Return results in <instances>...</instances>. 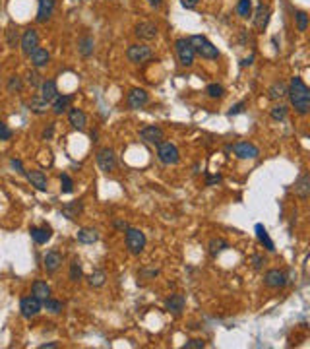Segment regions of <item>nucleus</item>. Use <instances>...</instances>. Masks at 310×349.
<instances>
[{
    "label": "nucleus",
    "mask_w": 310,
    "mask_h": 349,
    "mask_svg": "<svg viewBox=\"0 0 310 349\" xmlns=\"http://www.w3.org/2000/svg\"><path fill=\"white\" fill-rule=\"evenodd\" d=\"M287 97L299 115H307L310 111V90L309 86L303 82V78H299V76L291 78V84L287 88Z\"/></svg>",
    "instance_id": "nucleus-1"
},
{
    "label": "nucleus",
    "mask_w": 310,
    "mask_h": 349,
    "mask_svg": "<svg viewBox=\"0 0 310 349\" xmlns=\"http://www.w3.org/2000/svg\"><path fill=\"white\" fill-rule=\"evenodd\" d=\"M188 43L192 45L194 52L200 54L202 58H206V60H215V58H219L217 47L213 45L207 37H204V35H192V37H188Z\"/></svg>",
    "instance_id": "nucleus-2"
},
{
    "label": "nucleus",
    "mask_w": 310,
    "mask_h": 349,
    "mask_svg": "<svg viewBox=\"0 0 310 349\" xmlns=\"http://www.w3.org/2000/svg\"><path fill=\"white\" fill-rule=\"evenodd\" d=\"M124 233H126V247H128L130 254L134 256L142 254L144 249H146V243H148L146 235L140 231V229H134V227H128Z\"/></svg>",
    "instance_id": "nucleus-3"
},
{
    "label": "nucleus",
    "mask_w": 310,
    "mask_h": 349,
    "mask_svg": "<svg viewBox=\"0 0 310 349\" xmlns=\"http://www.w3.org/2000/svg\"><path fill=\"white\" fill-rule=\"evenodd\" d=\"M175 50H177L178 62H180L184 68H190V66L194 64V56H196V52H194L192 45L188 43V39H184V37L177 39V41H175Z\"/></svg>",
    "instance_id": "nucleus-4"
},
{
    "label": "nucleus",
    "mask_w": 310,
    "mask_h": 349,
    "mask_svg": "<svg viewBox=\"0 0 310 349\" xmlns=\"http://www.w3.org/2000/svg\"><path fill=\"white\" fill-rule=\"evenodd\" d=\"M157 157L165 165H177L178 159H180V153H178V148L175 144L161 142V144H157Z\"/></svg>",
    "instance_id": "nucleus-5"
},
{
    "label": "nucleus",
    "mask_w": 310,
    "mask_h": 349,
    "mask_svg": "<svg viewBox=\"0 0 310 349\" xmlns=\"http://www.w3.org/2000/svg\"><path fill=\"white\" fill-rule=\"evenodd\" d=\"M126 58L132 64H142L152 58V49L148 45H130L126 49Z\"/></svg>",
    "instance_id": "nucleus-6"
},
{
    "label": "nucleus",
    "mask_w": 310,
    "mask_h": 349,
    "mask_svg": "<svg viewBox=\"0 0 310 349\" xmlns=\"http://www.w3.org/2000/svg\"><path fill=\"white\" fill-rule=\"evenodd\" d=\"M41 306H43V302H41V299H37L35 295L23 297L22 302H20L22 316L23 318H33V316H37V314L41 312Z\"/></svg>",
    "instance_id": "nucleus-7"
},
{
    "label": "nucleus",
    "mask_w": 310,
    "mask_h": 349,
    "mask_svg": "<svg viewBox=\"0 0 310 349\" xmlns=\"http://www.w3.org/2000/svg\"><path fill=\"white\" fill-rule=\"evenodd\" d=\"M97 165H99V169L103 173L114 171V167H116V155H114V151H112L111 148H103V150L97 151Z\"/></svg>",
    "instance_id": "nucleus-8"
},
{
    "label": "nucleus",
    "mask_w": 310,
    "mask_h": 349,
    "mask_svg": "<svg viewBox=\"0 0 310 349\" xmlns=\"http://www.w3.org/2000/svg\"><path fill=\"white\" fill-rule=\"evenodd\" d=\"M140 138L144 140V142H148V144H155L157 146V144H161L165 140V132L157 124H148V126H144L140 130Z\"/></svg>",
    "instance_id": "nucleus-9"
},
{
    "label": "nucleus",
    "mask_w": 310,
    "mask_h": 349,
    "mask_svg": "<svg viewBox=\"0 0 310 349\" xmlns=\"http://www.w3.org/2000/svg\"><path fill=\"white\" fill-rule=\"evenodd\" d=\"M148 101H150V95H148L146 90H142V88H134V90H130L128 97H126L128 107L134 109V111H138V109L146 107V105H148Z\"/></svg>",
    "instance_id": "nucleus-10"
},
{
    "label": "nucleus",
    "mask_w": 310,
    "mask_h": 349,
    "mask_svg": "<svg viewBox=\"0 0 310 349\" xmlns=\"http://www.w3.org/2000/svg\"><path fill=\"white\" fill-rule=\"evenodd\" d=\"M264 283H266L267 287H271V289H279V287H285V285H287V276H285L283 270L273 268V270H267L266 272Z\"/></svg>",
    "instance_id": "nucleus-11"
},
{
    "label": "nucleus",
    "mask_w": 310,
    "mask_h": 349,
    "mask_svg": "<svg viewBox=\"0 0 310 349\" xmlns=\"http://www.w3.org/2000/svg\"><path fill=\"white\" fill-rule=\"evenodd\" d=\"M233 150L239 159H256L260 155V150L250 142H239V144H235Z\"/></svg>",
    "instance_id": "nucleus-12"
},
{
    "label": "nucleus",
    "mask_w": 310,
    "mask_h": 349,
    "mask_svg": "<svg viewBox=\"0 0 310 349\" xmlns=\"http://www.w3.org/2000/svg\"><path fill=\"white\" fill-rule=\"evenodd\" d=\"M269 16H271L269 6L264 4V2H260L258 8H256V12H254V27L258 31H264L267 27V23H269Z\"/></svg>",
    "instance_id": "nucleus-13"
},
{
    "label": "nucleus",
    "mask_w": 310,
    "mask_h": 349,
    "mask_svg": "<svg viewBox=\"0 0 310 349\" xmlns=\"http://www.w3.org/2000/svg\"><path fill=\"white\" fill-rule=\"evenodd\" d=\"M39 47V35L35 29H25L22 33V50L23 54H31L35 49Z\"/></svg>",
    "instance_id": "nucleus-14"
},
{
    "label": "nucleus",
    "mask_w": 310,
    "mask_h": 349,
    "mask_svg": "<svg viewBox=\"0 0 310 349\" xmlns=\"http://www.w3.org/2000/svg\"><path fill=\"white\" fill-rule=\"evenodd\" d=\"M68 122L72 124V128H76V130H84L86 124H88V116H86V113H84L82 109L72 107V109L68 111Z\"/></svg>",
    "instance_id": "nucleus-15"
},
{
    "label": "nucleus",
    "mask_w": 310,
    "mask_h": 349,
    "mask_svg": "<svg viewBox=\"0 0 310 349\" xmlns=\"http://www.w3.org/2000/svg\"><path fill=\"white\" fill-rule=\"evenodd\" d=\"M157 33H159V29H157V25L152 22H142L136 25V35L140 37V39H144V41H152L157 37Z\"/></svg>",
    "instance_id": "nucleus-16"
},
{
    "label": "nucleus",
    "mask_w": 310,
    "mask_h": 349,
    "mask_svg": "<svg viewBox=\"0 0 310 349\" xmlns=\"http://www.w3.org/2000/svg\"><path fill=\"white\" fill-rule=\"evenodd\" d=\"M60 266H62V254H60V252L51 250V252H47V254H45L43 268H45V272H47V274H54Z\"/></svg>",
    "instance_id": "nucleus-17"
},
{
    "label": "nucleus",
    "mask_w": 310,
    "mask_h": 349,
    "mask_svg": "<svg viewBox=\"0 0 310 349\" xmlns=\"http://www.w3.org/2000/svg\"><path fill=\"white\" fill-rule=\"evenodd\" d=\"M184 304H186V299H184V295H171V297H167V301H165V308L169 310V312H173V314H180L182 310H184Z\"/></svg>",
    "instance_id": "nucleus-18"
},
{
    "label": "nucleus",
    "mask_w": 310,
    "mask_h": 349,
    "mask_svg": "<svg viewBox=\"0 0 310 349\" xmlns=\"http://www.w3.org/2000/svg\"><path fill=\"white\" fill-rule=\"evenodd\" d=\"M54 4H56V0H39L37 22L45 23L47 20H51V16H52V12H54Z\"/></svg>",
    "instance_id": "nucleus-19"
},
{
    "label": "nucleus",
    "mask_w": 310,
    "mask_h": 349,
    "mask_svg": "<svg viewBox=\"0 0 310 349\" xmlns=\"http://www.w3.org/2000/svg\"><path fill=\"white\" fill-rule=\"evenodd\" d=\"M295 194L303 200H307L310 194V173H303L299 177V181L295 183Z\"/></svg>",
    "instance_id": "nucleus-20"
},
{
    "label": "nucleus",
    "mask_w": 310,
    "mask_h": 349,
    "mask_svg": "<svg viewBox=\"0 0 310 349\" xmlns=\"http://www.w3.org/2000/svg\"><path fill=\"white\" fill-rule=\"evenodd\" d=\"M25 177L27 181L31 183V186H35L37 190L45 192L49 188V183H47V177H45L41 171H25Z\"/></svg>",
    "instance_id": "nucleus-21"
},
{
    "label": "nucleus",
    "mask_w": 310,
    "mask_h": 349,
    "mask_svg": "<svg viewBox=\"0 0 310 349\" xmlns=\"http://www.w3.org/2000/svg\"><path fill=\"white\" fill-rule=\"evenodd\" d=\"M29 235H31V239H33L37 245H45V243L51 241L52 231H51L49 225H43V227H31V229H29Z\"/></svg>",
    "instance_id": "nucleus-22"
},
{
    "label": "nucleus",
    "mask_w": 310,
    "mask_h": 349,
    "mask_svg": "<svg viewBox=\"0 0 310 349\" xmlns=\"http://www.w3.org/2000/svg\"><path fill=\"white\" fill-rule=\"evenodd\" d=\"M84 211V204L80 202V200H74V202H66L64 206H62V209H60V213L64 215V217H68L70 221H74L80 213Z\"/></svg>",
    "instance_id": "nucleus-23"
},
{
    "label": "nucleus",
    "mask_w": 310,
    "mask_h": 349,
    "mask_svg": "<svg viewBox=\"0 0 310 349\" xmlns=\"http://www.w3.org/2000/svg\"><path fill=\"white\" fill-rule=\"evenodd\" d=\"M29 56H31V64H33L35 68H43V66L49 64V60H51L49 50H47V49H41V47H37Z\"/></svg>",
    "instance_id": "nucleus-24"
},
{
    "label": "nucleus",
    "mask_w": 310,
    "mask_h": 349,
    "mask_svg": "<svg viewBox=\"0 0 310 349\" xmlns=\"http://www.w3.org/2000/svg\"><path fill=\"white\" fill-rule=\"evenodd\" d=\"M267 97H269L271 101H279V99L287 97V86H285V82H281V80L273 82V84L269 86V90H267Z\"/></svg>",
    "instance_id": "nucleus-25"
},
{
    "label": "nucleus",
    "mask_w": 310,
    "mask_h": 349,
    "mask_svg": "<svg viewBox=\"0 0 310 349\" xmlns=\"http://www.w3.org/2000/svg\"><path fill=\"white\" fill-rule=\"evenodd\" d=\"M76 237H78V243H82V245H93L99 241V233L93 227H82Z\"/></svg>",
    "instance_id": "nucleus-26"
},
{
    "label": "nucleus",
    "mask_w": 310,
    "mask_h": 349,
    "mask_svg": "<svg viewBox=\"0 0 310 349\" xmlns=\"http://www.w3.org/2000/svg\"><path fill=\"white\" fill-rule=\"evenodd\" d=\"M254 231H256V237H258L260 245H264V249H266V250L273 252V250H275V245H273V241L269 239V235H267V229H266V227H264L262 223H256Z\"/></svg>",
    "instance_id": "nucleus-27"
},
{
    "label": "nucleus",
    "mask_w": 310,
    "mask_h": 349,
    "mask_svg": "<svg viewBox=\"0 0 310 349\" xmlns=\"http://www.w3.org/2000/svg\"><path fill=\"white\" fill-rule=\"evenodd\" d=\"M41 97H43L45 101H54L56 97H58V90H56V84L52 82V80H47L41 84Z\"/></svg>",
    "instance_id": "nucleus-28"
},
{
    "label": "nucleus",
    "mask_w": 310,
    "mask_h": 349,
    "mask_svg": "<svg viewBox=\"0 0 310 349\" xmlns=\"http://www.w3.org/2000/svg\"><path fill=\"white\" fill-rule=\"evenodd\" d=\"M29 109L35 113V115H43L49 111V101H45L41 95H33L31 101H29Z\"/></svg>",
    "instance_id": "nucleus-29"
},
{
    "label": "nucleus",
    "mask_w": 310,
    "mask_h": 349,
    "mask_svg": "<svg viewBox=\"0 0 310 349\" xmlns=\"http://www.w3.org/2000/svg\"><path fill=\"white\" fill-rule=\"evenodd\" d=\"M72 99H74L72 95H58V97L52 101V113H54V115H62L68 109V105H70Z\"/></svg>",
    "instance_id": "nucleus-30"
},
{
    "label": "nucleus",
    "mask_w": 310,
    "mask_h": 349,
    "mask_svg": "<svg viewBox=\"0 0 310 349\" xmlns=\"http://www.w3.org/2000/svg\"><path fill=\"white\" fill-rule=\"evenodd\" d=\"M33 295L37 297V299H41L45 301L49 295H51V287L47 285V281H41V279H37V281H33Z\"/></svg>",
    "instance_id": "nucleus-31"
},
{
    "label": "nucleus",
    "mask_w": 310,
    "mask_h": 349,
    "mask_svg": "<svg viewBox=\"0 0 310 349\" xmlns=\"http://www.w3.org/2000/svg\"><path fill=\"white\" fill-rule=\"evenodd\" d=\"M78 50H80L82 56H91V54H93V39H91L89 35L82 37V39L78 41Z\"/></svg>",
    "instance_id": "nucleus-32"
},
{
    "label": "nucleus",
    "mask_w": 310,
    "mask_h": 349,
    "mask_svg": "<svg viewBox=\"0 0 310 349\" xmlns=\"http://www.w3.org/2000/svg\"><path fill=\"white\" fill-rule=\"evenodd\" d=\"M225 249H229V243L225 239H211L209 241V254L217 256L219 252H223Z\"/></svg>",
    "instance_id": "nucleus-33"
},
{
    "label": "nucleus",
    "mask_w": 310,
    "mask_h": 349,
    "mask_svg": "<svg viewBox=\"0 0 310 349\" xmlns=\"http://www.w3.org/2000/svg\"><path fill=\"white\" fill-rule=\"evenodd\" d=\"M89 285L91 287H103L105 285V281H107V276H105V272H101V270H95V272H91L89 274Z\"/></svg>",
    "instance_id": "nucleus-34"
},
{
    "label": "nucleus",
    "mask_w": 310,
    "mask_h": 349,
    "mask_svg": "<svg viewBox=\"0 0 310 349\" xmlns=\"http://www.w3.org/2000/svg\"><path fill=\"white\" fill-rule=\"evenodd\" d=\"M287 107L285 105H273L271 107V111H269V116H271V120H275V122H281V120H285L287 118Z\"/></svg>",
    "instance_id": "nucleus-35"
},
{
    "label": "nucleus",
    "mask_w": 310,
    "mask_h": 349,
    "mask_svg": "<svg viewBox=\"0 0 310 349\" xmlns=\"http://www.w3.org/2000/svg\"><path fill=\"white\" fill-rule=\"evenodd\" d=\"M237 14H239L241 18L252 16V0H239V2H237Z\"/></svg>",
    "instance_id": "nucleus-36"
},
{
    "label": "nucleus",
    "mask_w": 310,
    "mask_h": 349,
    "mask_svg": "<svg viewBox=\"0 0 310 349\" xmlns=\"http://www.w3.org/2000/svg\"><path fill=\"white\" fill-rule=\"evenodd\" d=\"M295 22H297V29L299 31H307V27H309V14L305 10H299L295 14Z\"/></svg>",
    "instance_id": "nucleus-37"
},
{
    "label": "nucleus",
    "mask_w": 310,
    "mask_h": 349,
    "mask_svg": "<svg viewBox=\"0 0 310 349\" xmlns=\"http://www.w3.org/2000/svg\"><path fill=\"white\" fill-rule=\"evenodd\" d=\"M45 308H47L49 312H52V314H58V312H62V302L47 297V299H45Z\"/></svg>",
    "instance_id": "nucleus-38"
},
{
    "label": "nucleus",
    "mask_w": 310,
    "mask_h": 349,
    "mask_svg": "<svg viewBox=\"0 0 310 349\" xmlns=\"http://www.w3.org/2000/svg\"><path fill=\"white\" fill-rule=\"evenodd\" d=\"M84 276V272H82V264L78 262V260H74L72 264H70V279L72 281H80Z\"/></svg>",
    "instance_id": "nucleus-39"
},
{
    "label": "nucleus",
    "mask_w": 310,
    "mask_h": 349,
    "mask_svg": "<svg viewBox=\"0 0 310 349\" xmlns=\"http://www.w3.org/2000/svg\"><path fill=\"white\" fill-rule=\"evenodd\" d=\"M18 39H20L18 29H16V27H8V29H6V41H8V47L16 49V45H18Z\"/></svg>",
    "instance_id": "nucleus-40"
},
{
    "label": "nucleus",
    "mask_w": 310,
    "mask_h": 349,
    "mask_svg": "<svg viewBox=\"0 0 310 349\" xmlns=\"http://www.w3.org/2000/svg\"><path fill=\"white\" fill-rule=\"evenodd\" d=\"M206 93H207L211 99H219L223 93H225V90H223L221 84H209V86L206 88Z\"/></svg>",
    "instance_id": "nucleus-41"
},
{
    "label": "nucleus",
    "mask_w": 310,
    "mask_h": 349,
    "mask_svg": "<svg viewBox=\"0 0 310 349\" xmlns=\"http://www.w3.org/2000/svg\"><path fill=\"white\" fill-rule=\"evenodd\" d=\"M60 190H62V194H72L74 192V181L68 177L66 173L64 175H60Z\"/></svg>",
    "instance_id": "nucleus-42"
},
{
    "label": "nucleus",
    "mask_w": 310,
    "mask_h": 349,
    "mask_svg": "<svg viewBox=\"0 0 310 349\" xmlns=\"http://www.w3.org/2000/svg\"><path fill=\"white\" fill-rule=\"evenodd\" d=\"M27 84H29L31 88H41V84H43L41 74H39V72H35V70H31V72L27 74Z\"/></svg>",
    "instance_id": "nucleus-43"
},
{
    "label": "nucleus",
    "mask_w": 310,
    "mask_h": 349,
    "mask_svg": "<svg viewBox=\"0 0 310 349\" xmlns=\"http://www.w3.org/2000/svg\"><path fill=\"white\" fill-rule=\"evenodd\" d=\"M22 90V78L20 76H12L8 80V92H20Z\"/></svg>",
    "instance_id": "nucleus-44"
},
{
    "label": "nucleus",
    "mask_w": 310,
    "mask_h": 349,
    "mask_svg": "<svg viewBox=\"0 0 310 349\" xmlns=\"http://www.w3.org/2000/svg\"><path fill=\"white\" fill-rule=\"evenodd\" d=\"M206 348V344L202 342V340H190V342H186L182 349H204Z\"/></svg>",
    "instance_id": "nucleus-45"
},
{
    "label": "nucleus",
    "mask_w": 310,
    "mask_h": 349,
    "mask_svg": "<svg viewBox=\"0 0 310 349\" xmlns=\"http://www.w3.org/2000/svg\"><path fill=\"white\" fill-rule=\"evenodd\" d=\"M250 262H252V268H254V270H262V266H264V256L252 254Z\"/></svg>",
    "instance_id": "nucleus-46"
},
{
    "label": "nucleus",
    "mask_w": 310,
    "mask_h": 349,
    "mask_svg": "<svg viewBox=\"0 0 310 349\" xmlns=\"http://www.w3.org/2000/svg\"><path fill=\"white\" fill-rule=\"evenodd\" d=\"M10 138H12V130H10V126L4 124V122H0V140H10Z\"/></svg>",
    "instance_id": "nucleus-47"
},
{
    "label": "nucleus",
    "mask_w": 310,
    "mask_h": 349,
    "mask_svg": "<svg viewBox=\"0 0 310 349\" xmlns=\"http://www.w3.org/2000/svg\"><path fill=\"white\" fill-rule=\"evenodd\" d=\"M244 107H246V101H241V103H237V105H233L231 109H229V116L233 115H241L244 111Z\"/></svg>",
    "instance_id": "nucleus-48"
},
{
    "label": "nucleus",
    "mask_w": 310,
    "mask_h": 349,
    "mask_svg": "<svg viewBox=\"0 0 310 349\" xmlns=\"http://www.w3.org/2000/svg\"><path fill=\"white\" fill-rule=\"evenodd\" d=\"M221 181H223L221 175H211V177H207V179H206V185H207V186H213V185H219Z\"/></svg>",
    "instance_id": "nucleus-49"
},
{
    "label": "nucleus",
    "mask_w": 310,
    "mask_h": 349,
    "mask_svg": "<svg viewBox=\"0 0 310 349\" xmlns=\"http://www.w3.org/2000/svg\"><path fill=\"white\" fill-rule=\"evenodd\" d=\"M200 0H180V4H182V8H186V10H192V8H196L198 6Z\"/></svg>",
    "instance_id": "nucleus-50"
},
{
    "label": "nucleus",
    "mask_w": 310,
    "mask_h": 349,
    "mask_svg": "<svg viewBox=\"0 0 310 349\" xmlns=\"http://www.w3.org/2000/svg\"><path fill=\"white\" fill-rule=\"evenodd\" d=\"M116 229H120V231H126L128 229V223L126 221H120V219H114V223H112Z\"/></svg>",
    "instance_id": "nucleus-51"
},
{
    "label": "nucleus",
    "mask_w": 310,
    "mask_h": 349,
    "mask_svg": "<svg viewBox=\"0 0 310 349\" xmlns=\"http://www.w3.org/2000/svg\"><path fill=\"white\" fill-rule=\"evenodd\" d=\"M252 60H254V54H250V56H246V58H243V60H241V66H243V68H246V66H250V64H252Z\"/></svg>",
    "instance_id": "nucleus-52"
},
{
    "label": "nucleus",
    "mask_w": 310,
    "mask_h": 349,
    "mask_svg": "<svg viewBox=\"0 0 310 349\" xmlns=\"http://www.w3.org/2000/svg\"><path fill=\"white\" fill-rule=\"evenodd\" d=\"M12 167H14V169H18V173H25V171H23V165H22V161H20V159H12Z\"/></svg>",
    "instance_id": "nucleus-53"
},
{
    "label": "nucleus",
    "mask_w": 310,
    "mask_h": 349,
    "mask_svg": "<svg viewBox=\"0 0 310 349\" xmlns=\"http://www.w3.org/2000/svg\"><path fill=\"white\" fill-rule=\"evenodd\" d=\"M52 128H54V126L51 124V126H49V130H45V132H43V138L45 140H49L51 136H52Z\"/></svg>",
    "instance_id": "nucleus-54"
},
{
    "label": "nucleus",
    "mask_w": 310,
    "mask_h": 349,
    "mask_svg": "<svg viewBox=\"0 0 310 349\" xmlns=\"http://www.w3.org/2000/svg\"><path fill=\"white\" fill-rule=\"evenodd\" d=\"M148 2H150V6H154V8H159L163 0H148Z\"/></svg>",
    "instance_id": "nucleus-55"
},
{
    "label": "nucleus",
    "mask_w": 310,
    "mask_h": 349,
    "mask_svg": "<svg viewBox=\"0 0 310 349\" xmlns=\"http://www.w3.org/2000/svg\"><path fill=\"white\" fill-rule=\"evenodd\" d=\"M56 348V344H54V342H51V344H43V346H41V349H54Z\"/></svg>",
    "instance_id": "nucleus-56"
}]
</instances>
